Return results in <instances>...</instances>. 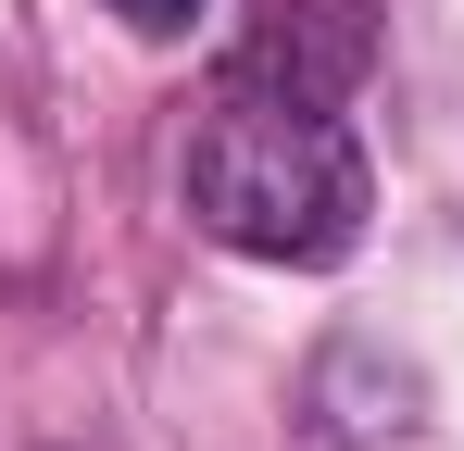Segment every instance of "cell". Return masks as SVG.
I'll list each match as a JSON object with an SVG mask.
<instances>
[{
    "label": "cell",
    "instance_id": "cell-1",
    "mask_svg": "<svg viewBox=\"0 0 464 451\" xmlns=\"http://www.w3.org/2000/svg\"><path fill=\"white\" fill-rule=\"evenodd\" d=\"M176 188H188L201 238H227L238 264H289V276L352 264L364 214H377V163L352 139V113L339 101H289V88H251V75H214V101L188 113Z\"/></svg>",
    "mask_w": 464,
    "mask_h": 451
},
{
    "label": "cell",
    "instance_id": "cell-2",
    "mask_svg": "<svg viewBox=\"0 0 464 451\" xmlns=\"http://www.w3.org/2000/svg\"><path fill=\"white\" fill-rule=\"evenodd\" d=\"M364 63H377V13L364 0H276V13H251V38L227 51V75L289 88V101H339V113H352Z\"/></svg>",
    "mask_w": 464,
    "mask_h": 451
},
{
    "label": "cell",
    "instance_id": "cell-3",
    "mask_svg": "<svg viewBox=\"0 0 464 451\" xmlns=\"http://www.w3.org/2000/svg\"><path fill=\"white\" fill-rule=\"evenodd\" d=\"M101 13H126L139 38H188V25H201V0H101Z\"/></svg>",
    "mask_w": 464,
    "mask_h": 451
}]
</instances>
